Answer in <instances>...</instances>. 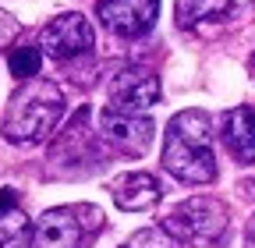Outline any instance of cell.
<instances>
[{
  "label": "cell",
  "mask_w": 255,
  "mask_h": 248,
  "mask_svg": "<svg viewBox=\"0 0 255 248\" xmlns=\"http://www.w3.org/2000/svg\"><path fill=\"white\" fill-rule=\"evenodd\" d=\"M163 170L184 184L216 181V149H213V117L199 107H188L170 117L163 131Z\"/></svg>",
  "instance_id": "cell-1"
},
{
  "label": "cell",
  "mask_w": 255,
  "mask_h": 248,
  "mask_svg": "<svg viewBox=\"0 0 255 248\" xmlns=\"http://www.w3.org/2000/svg\"><path fill=\"white\" fill-rule=\"evenodd\" d=\"M64 114L60 89L46 78H28L11 96L4 110V138L11 145H36L46 142Z\"/></svg>",
  "instance_id": "cell-2"
},
{
  "label": "cell",
  "mask_w": 255,
  "mask_h": 248,
  "mask_svg": "<svg viewBox=\"0 0 255 248\" xmlns=\"http://www.w3.org/2000/svg\"><path fill=\"white\" fill-rule=\"evenodd\" d=\"M103 216L96 206H57L46 209L32 227L28 248H85L89 234H96Z\"/></svg>",
  "instance_id": "cell-3"
},
{
  "label": "cell",
  "mask_w": 255,
  "mask_h": 248,
  "mask_svg": "<svg viewBox=\"0 0 255 248\" xmlns=\"http://www.w3.org/2000/svg\"><path fill=\"white\" fill-rule=\"evenodd\" d=\"M163 227L181 245H216L227 234V206L209 195H195L174 206V213L163 220Z\"/></svg>",
  "instance_id": "cell-4"
},
{
  "label": "cell",
  "mask_w": 255,
  "mask_h": 248,
  "mask_svg": "<svg viewBox=\"0 0 255 248\" xmlns=\"http://www.w3.org/2000/svg\"><path fill=\"white\" fill-rule=\"evenodd\" d=\"M152 121L145 114H128V110H114V107H103L100 114V138L107 145H114L124 156H142V152L152 145Z\"/></svg>",
  "instance_id": "cell-5"
},
{
  "label": "cell",
  "mask_w": 255,
  "mask_h": 248,
  "mask_svg": "<svg viewBox=\"0 0 255 248\" xmlns=\"http://www.w3.org/2000/svg\"><path fill=\"white\" fill-rule=\"evenodd\" d=\"M103 28H110L121 39H138L159 18V0H100L96 4Z\"/></svg>",
  "instance_id": "cell-6"
},
{
  "label": "cell",
  "mask_w": 255,
  "mask_h": 248,
  "mask_svg": "<svg viewBox=\"0 0 255 248\" xmlns=\"http://www.w3.org/2000/svg\"><path fill=\"white\" fill-rule=\"evenodd\" d=\"M107 96L114 110H128V114H142L152 103H159V78L149 68H124L110 78Z\"/></svg>",
  "instance_id": "cell-7"
},
{
  "label": "cell",
  "mask_w": 255,
  "mask_h": 248,
  "mask_svg": "<svg viewBox=\"0 0 255 248\" xmlns=\"http://www.w3.org/2000/svg\"><path fill=\"white\" fill-rule=\"evenodd\" d=\"M43 50H46L53 60H71V57L89 53V50H92V25H89L78 11L57 14V18L43 28Z\"/></svg>",
  "instance_id": "cell-8"
},
{
  "label": "cell",
  "mask_w": 255,
  "mask_h": 248,
  "mask_svg": "<svg viewBox=\"0 0 255 248\" xmlns=\"http://www.w3.org/2000/svg\"><path fill=\"white\" fill-rule=\"evenodd\" d=\"M255 0H177V25L199 28V25H227L248 14Z\"/></svg>",
  "instance_id": "cell-9"
},
{
  "label": "cell",
  "mask_w": 255,
  "mask_h": 248,
  "mask_svg": "<svg viewBox=\"0 0 255 248\" xmlns=\"http://www.w3.org/2000/svg\"><path fill=\"white\" fill-rule=\"evenodd\" d=\"M220 138L238 163L252 167L255 163V107H234L223 114Z\"/></svg>",
  "instance_id": "cell-10"
},
{
  "label": "cell",
  "mask_w": 255,
  "mask_h": 248,
  "mask_svg": "<svg viewBox=\"0 0 255 248\" xmlns=\"http://www.w3.org/2000/svg\"><path fill=\"white\" fill-rule=\"evenodd\" d=\"M159 195H163V188H159V181L145 170H135V174H124L114 181V202L117 209L124 213H138V209H152L159 202Z\"/></svg>",
  "instance_id": "cell-11"
},
{
  "label": "cell",
  "mask_w": 255,
  "mask_h": 248,
  "mask_svg": "<svg viewBox=\"0 0 255 248\" xmlns=\"http://www.w3.org/2000/svg\"><path fill=\"white\" fill-rule=\"evenodd\" d=\"M32 224L21 213L14 192H0V248H25L32 245Z\"/></svg>",
  "instance_id": "cell-12"
},
{
  "label": "cell",
  "mask_w": 255,
  "mask_h": 248,
  "mask_svg": "<svg viewBox=\"0 0 255 248\" xmlns=\"http://www.w3.org/2000/svg\"><path fill=\"white\" fill-rule=\"evenodd\" d=\"M39 64H43V50H39V46H18V50H11V57H7V68H11L14 78H21V82L36 78V75H39Z\"/></svg>",
  "instance_id": "cell-13"
},
{
  "label": "cell",
  "mask_w": 255,
  "mask_h": 248,
  "mask_svg": "<svg viewBox=\"0 0 255 248\" xmlns=\"http://www.w3.org/2000/svg\"><path fill=\"white\" fill-rule=\"evenodd\" d=\"M128 248H181V241L167 231V227H145V231H135Z\"/></svg>",
  "instance_id": "cell-14"
},
{
  "label": "cell",
  "mask_w": 255,
  "mask_h": 248,
  "mask_svg": "<svg viewBox=\"0 0 255 248\" xmlns=\"http://www.w3.org/2000/svg\"><path fill=\"white\" fill-rule=\"evenodd\" d=\"M18 36V18H11L7 11H0V46H7Z\"/></svg>",
  "instance_id": "cell-15"
},
{
  "label": "cell",
  "mask_w": 255,
  "mask_h": 248,
  "mask_svg": "<svg viewBox=\"0 0 255 248\" xmlns=\"http://www.w3.org/2000/svg\"><path fill=\"white\" fill-rule=\"evenodd\" d=\"M245 248H255V216H252L248 227H245Z\"/></svg>",
  "instance_id": "cell-16"
},
{
  "label": "cell",
  "mask_w": 255,
  "mask_h": 248,
  "mask_svg": "<svg viewBox=\"0 0 255 248\" xmlns=\"http://www.w3.org/2000/svg\"><path fill=\"white\" fill-rule=\"evenodd\" d=\"M248 75L255 78V53H252V60H248Z\"/></svg>",
  "instance_id": "cell-17"
},
{
  "label": "cell",
  "mask_w": 255,
  "mask_h": 248,
  "mask_svg": "<svg viewBox=\"0 0 255 248\" xmlns=\"http://www.w3.org/2000/svg\"><path fill=\"white\" fill-rule=\"evenodd\" d=\"M124 248H128V245H124Z\"/></svg>",
  "instance_id": "cell-18"
}]
</instances>
